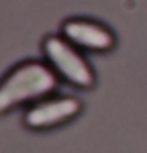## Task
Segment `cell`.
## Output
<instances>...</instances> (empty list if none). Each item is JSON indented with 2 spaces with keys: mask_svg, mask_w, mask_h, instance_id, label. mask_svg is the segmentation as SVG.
<instances>
[{
  "mask_svg": "<svg viewBox=\"0 0 147 153\" xmlns=\"http://www.w3.org/2000/svg\"><path fill=\"white\" fill-rule=\"evenodd\" d=\"M47 51H49V55L53 57V61L57 63V68H59L72 82L84 84V86H88V84L92 82L90 71L86 70V65L82 63V59L78 57L72 49H68L65 45H61L59 41L53 39V41L47 43Z\"/></svg>",
  "mask_w": 147,
  "mask_h": 153,
  "instance_id": "2",
  "label": "cell"
},
{
  "mask_svg": "<svg viewBox=\"0 0 147 153\" xmlns=\"http://www.w3.org/2000/svg\"><path fill=\"white\" fill-rule=\"evenodd\" d=\"M68 35L88 47H108L110 35L92 25H68Z\"/></svg>",
  "mask_w": 147,
  "mask_h": 153,
  "instance_id": "4",
  "label": "cell"
},
{
  "mask_svg": "<svg viewBox=\"0 0 147 153\" xmlns=\"http://www.w3.org/2000/svg\"><path fill=\"white\" fill-rule=\"evenodd\" d=\"M51 86H53V78L41 65L21 68L0 86V110L8 108L10 104L35 98V96L47 92Z\"/></svg>",
  "mask_w": 147,
  "mask_h": 153,
  "instance_id": "1",
  "label": "cell"
},
{
  "mask_svg": "<svg viewBox=\"0 0 147 153\" xmlns=\"http://www.w3.org/2000/svg\"><path fill=\"white\" fill-rule=\"evenodd\" d=\"M78 110V102L74 100H63V102H51V104L39 106L37 110H33L29 114V123L35 127H45L51 123H57L61 118L70 117Z\"/></svg>",
  "mask_w": 147,
  "mask_h": 153,
  "instance_id": "3",
  "label": "cell"
}]
</instances>
